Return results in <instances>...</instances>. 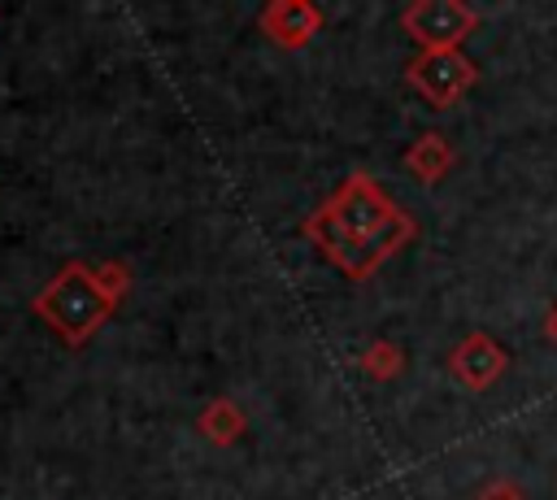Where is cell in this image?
Listing matches in <instances>:
<instances>
[{
  "instance_id": "obj_8",
  "label": "cell",
  "mask_w": 557,
  "mask_h": 500,
  "mask_svg": "<svg viewBox=\"0 0 557 500\" xmlns=\"http://www.w3.org/2000/svg\"><path fill=\"white\" fill-rule=\"evenodd\" d=\"M196 430L209 439V443H218V448H231L244 430H248V417H244V409L231 400V396H213L205 409H200V417H196Z\"/></svg>"
},
{
  "instance_id": "obj_10",
  "label": "cell",
  "mask_w": 557,
  "mask_h": 500,
  "mask_svg": "<svg viewBox=\"0 0 557 500\" xmlns=\"http://www.w3.org/2000/svg\"><path fill=\"white\" fill-rule=\"evenodd\" d=\"M91 274H96V287L104 291V300L117 309V300L131 291V265L126 261H100V265H91Z\"/></svg>"
},
{
  "instance_id": "obj_3",
  "label": "cell",
  "mask_w": 557,
  "mask_h": 500,
  "mask_svg": "<svg viewBox=\"0 0 557 500\" xmlns=\"http://www.w3.org/2000/svg\"><path fill=\"white\" fill-rule=\"evenodd\" d=\"M405 78L431 109H448L474 87L479 70L461 48H440V52H418L405 65Z\"/></svg>"
},
{
  "instance_id": "obj_5",
  "label": "cell",
  "mask_w": 557,
  "mask_h": 500,
  "mask_svg": "<svg viewBox=\"0 0 557 500\" xmlns=\"http://www.w3.org/2000/svg\"><path fill=\"white\" fill-rule=\"evenodd\" d=\"M448 370H453V378H457L461 387L487 391V387L509 370V357H505V348H500L487 330H470V335L448 352Z\"/></svg>"
},
{
  "instance_id": "obj_6",
  "label": "cell",
  "mask_w": 557,
  "mask_h": 500,
  "mask_svg": "<svg viewBox=\"0 0 557 500\" xmlns=\"http://www.w3.org/2000/svg\"><path fill=\"white\" fill-rule=\"evenodd\" d=\"M257 26L261 35L274 43V48H305L313 43V35L322 30V9L309 4V0H270L261 13H257Z\"/></svg>"
},
{
  "instance_id": "obj_9",
  "label": "cell",
  "mask_w": 557,
  "mask_h": 500,
  "mask_svg": "<svg viewBox=\"0 0 557 500\" xmlns=\"http://www.w3.org/2000/svg\"><path fill=\"white\" fill-rule=\"evenodd\" d=\"M357 365H361V374H370L374 383H392V378L405 370V352H400V343H392V339H374V343L361 348Z\"/></svg>"
},
{
  "instance_id": "obj_4",
  "label": "cell",
  "mask_w": 557,
  "mask_h": 500,
  "mask_svg": "<svg viewBox=\"0 0 557 500\" xmlns=\"http://www.w3.org/2000/svg\"><path fill=\"white\" fill-rule=\"evenodd\" d=\"M479 26V13L461 0H413L400 9V30L422 48V52H440V48H461V39Z\"/></svg>"
},
{
  "instance_id": "obj_1",
  "label": "cell",
  "mask_w": 557,
  "mask_h": 500,
  "mask_svg": "<svg viewBox=\"0 0 557 500\" xmlns=\"http://www.w3.org/2000/svg\"><path fill=\"white\" fill-rule=\"evenodd\" d=\"M300 235L348 278L366 283L418 235V222L405 209H396V200L366 170H357L322 200V209H313L300 222Z\"/></svg>"
},
{
  "instance_id": "obj_7",
  "label": "cell",
  "mask_w": 557,
  "mask_h": 500,
  "mask_svg": "<svg viewBox=\"0 0 557 500\" xmlns=\"http://www.w3.org/2000/svg\"><path fill=\"white\" fill-rule=\"evenodd\" d=\"M457 165V152H453V143L440 135V130H426V135H418L409 148H405V170L418 178V183H440L448 170Z\"/></svg>"
},
{
  "instance_id": "obj_11",
  "label": "cell",
  "mask_w": 557,
  "mask_h": 500,
  "mask_svg": "<svg viewBox=\"0 0 557 500\" xmlns=\"http://www.w3.org/2000/svg\"><path fill=\"white\" fill-rule=\"evenodd\" d=\"M474 500H527V491L513 483V478H492V483H483L479 487V496Z\"/></svg>"
},
{
  "instance_id": "obj_2",
  "label": "cell",
  "mask_w": 557,
  "mask_h": 500,
  "mask_svg": "<svg viewBox=\"0 0 557 500\" xmlns=\"http://www.w3.org/2000/svg\"><path fill=\"white\" fill-rule=\"evenodd\" d=\"M30 313H39L70 348H78V343H87V339L109 322L113 304H109L104 291L96 287L91 265L70 261V265H61V270L48 278V287L30 300Z\"/></svg>"
},
{
  "instance_id": "obj_12",
  "label": "cell",
  "mask_w": 557,
  "mask_h": 500,
  "mask_svg": "<svg viewBox=\"0 0 557 500\" xmlns=\"http://www.w3.org/2000/svg\"><path fill=\"white\" fill-rule=\"evenodd\" d=\"M544 335H548V343H557V304L544 313Z\"/></svg>"
}]
</instances>
